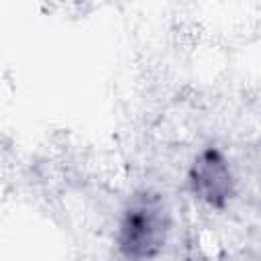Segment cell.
I'll use <instances>...</instances> for the list:
<instances>
[{"mask_svg": "<svg viewBox=\"0 0 261 261\" xmlns=\"http://www.w3.org/2000/svg\"><path fill=\"white\" fill-rule=\"evenodd\" d=\"M171 230V212L165 198L143 190L130 196L122 210L116 245L128 259H151L161 253Z\"/></svg>", "mask_w": 261, "mask_h": 261, "instance_id": "1", "label": "cell"}, {"mask_svg": "<svg viewBox=\"0 0 261 261\" xmlns=\"http://www.w3.org/2000/svg\"><path fill=\"white\" fill-rule=\"evenodd\" d=\"M188 186L194 198L214 210L226 208L237 192V181L228 159L212 147L194 157L188 171Z\"/></svg>", "mask_w": 261, "mask_h": 261, "instance_id": "2", "label": "cell"}]
</instances>
